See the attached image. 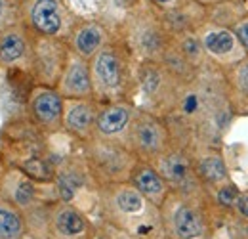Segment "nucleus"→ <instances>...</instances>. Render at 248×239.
I'll use <instances>...</instances> for the list:
<instances>
[{"instance_id": "12", "label": "nucleus", "mask_w": 248, "mask_h": 239, "mask_svg": "<svg viewBox=\"0 0 248 239\" xmlns=\"http://www.w3.org/2000/svg\"><path fill=\"white\" fill-rule=\"evenodd\" d=\"M95 109H93L92 103L84 102V100H78L75 102L67 111H65V126L78 134V136H88L92 132V126L95 124Z\"/></svg>"}, {"instance_id": "14", "label": "nucleus", "mask_w": 248, "mask_h": 239, "mask_svg": "<svg viewBox=\"0 0 248 239\" xmlns=\"http://www.w3.org/2000/svg\"><path fill=\"white\" fill-rule=\"evenodd\" d=\"M54 230H56V236L60 238L75 239L86 234V222L78 210L62 207L54 214Z\"/></svg>"}, {"instance_id": "2", "label": "nucleus", "mask_w": 248, "mask_h": 239, "mask_svg": "<svg viewBox=\"0 0 248 239\" xmlns=\"http://www.w3.org/2000/svg\"><path fill=\"white\" fill-rule=\"evenodd\" d=\"M130 140L132 148L147 155H162L166 150L168 132L158 119L147 113H136L130 119Z\"/></svg>"}, {"instance_id": "10", "label": "nucleus", "mask_w": 248, "mask_h": 239, "mask_svg": "<svg viewBox=\"0 0 248 239\" xmlns=\"http://www.w3.org/2000/svg\"><path fill=\"white\" fill-rule=\"evenodd\" d=\"M34 27L44 34H56L62 27V12L58 0H36L31 12Z\"/></svg>"}, {"instance_id": "3", "label": "nucleus", "mask_w": 248, "mask_h": 239, "mask_svg": "<svg viewBox=\"0 0 248 239\" xmlns=\"http://www.w3.org/2000/svg\"><path fill=\"white\" fill-rule=\"evenodd\" d=\"M88 153H90L93 171L107 180H121L124 172L130 176L136 167L132 163L130 153L113 146L111 142H95Z\"/></svg>"}, {"instance_id": "13", "label": "nucleus", "mask_w": 248, "mask_h": 239, "mask_svg": "<svg viewBox=\"0 0 248 239\" xmlns=\"http://www.w3.org/2000/svg\"><path fill=\"white\" fill-rule=\"evenodd\" d=\"M32 113L46 126L58 124L63 115V102L60 98V94H56L52 90L40 92L32 102Z\"/></svg>"}, {"instance_id": "27", "label": "nucleus", "mask_w": 248, "mask_h": 239, "mask_svg": "<svg viewBox=\"0 0 248 239\" xmlns=\"http://www.w3.org/2000/svg\"><path fill=\"white\" fill-rule=\"evenodd\" d=\"M0 14H2V4H0Z\"/></svg>"}, {"instance_id": "23", "label": "nucleus", "mask_w": 248, "mask_h": 239, "mask_svg": "<svg viewBox=\"0 0 248 239\" xmlns=\"http://www.w3.org/2000/svg\"><path fill=\"white\" fill-rule=\"evenodd\" d=\"M231 31L235 33V36H237L239 44L243 46V50L247 52V56H248V16L247 17H243V19H239V21L235 23V27H233Z\"/></svg>"}, {"instance_id": "17", "label": "nucleus", "mask_w": 248, "mask_h": 239, "mask_svg": "<svg viewBox=\"0 0 248 239\" xmlns=\"http://www.w3.org/2000/svg\"><path fill=\"white\" fill-rule=\"evenodd\" d=\"M195 172L208 184H223L227 180V169L219 155H208L199 161Z\"/></svg>"}, {"instance_id": "20", "label": "nucleus", "mask_w": 248, "mask_h": 239, "mask_svg": "<svg viewBox=\"0 0 248 239\" xmlns=\"http://www.w3.org/2000/svg\"><path fill=\"white\" fill-rule=\"evenodd\" d=\"M202 46H201V42L197 40V38H193V36H187L186 40L182 42V54H184V60H187L189 63L191 61H197L201 56H202Z\"/></svg>"}, {"instance_id": "6", "label": "nucleus", "mask_w": 248, "mask_h": 239, "mask_svg": "<svg viewBox=\"0 0 248 239\" xmlns=\"http://www.w3.org/2000/svg\"><path fill=\"white\" fill-rule=\"evenodd\" d=\"M92 88L93 83L101 90H117L123 85V61L113 50H99L92 65Z\"/></svg>"}, {"instance_id": "11", "label": "nucleus", "mask_w": 248, "mask_h": 239, "mask_svg": "<svg viewBox=\"0 0 248 239\" xmlns=\"http://www.w3.org/2000/svg\"><path fill=\"white\" fill-rule=\"evenodd\" d=\"M164 182L184 186L191 178V163L184 153H162L158 157V171Z\"/></svg>"}, {"instance_id": "5", "label": "nucleus", "mask_w": 248, "mask_h": 239, "mask_svg": "<svg viewBox=\"0 0 248 239\" xmlns=\"http://www.w3.org/2000/svg\"><path fill=\"white\" fill-rule=\"evenodd\" d=\"M168 226L174 238L178 239H199L204 234V220L202 214L189 203H176L170 216H168Z\"/></svg>"}, {"instance_id": "26", "label": "nucleus", "mask_w": 248, "mask_h": 239, "mask_svg": "<svg viewBox=\"0 0 248 239\" xmlns=\"http://www.w3.org/2000/svg\"><path fill=\"white\" fill-rule=\"evenodd\" d=\"M156 4H168V2H172V0H155Z\"/></svg>"}, {"instance_id": "28", "label": "nucleus", "mask_w": 248, "mask_h": 239, "mask_svg": "<svg viewBox=\"0 0 248 239\" xmlns=\"http://www.w3.org/2000/svg\"><path fill=\"white\" fill-rule=\"evenodd\" d=\"M97 239H101V238H97Z\"/></svg>"}, {"instance_id": "8", "label": "nucleus", "mask_w": 248, "mask_h": 239, "mask_svg": "<svg viewBox=\"0 0 248 239\" xmlns=\"http://www.w3.org/2000/svg\"><path fill=\"white\" fill-rule=\"evenodd\" d=\"M62 90L63 94H67L71 98H78V100L88 98L92 94V77H90L86 63L80 58H75L69 63L65 77H63Z\"/></svg>"}, {"instance_id": "19", "label": "nucleus", "mask_w": 248, "mask_h": 239, "mask_svg": "<svg viewBox=\"0 0 248 239\" xmlns=\"http://www.w3.org/2000/svg\"><path fill=\"white\" fill-rule=\"evenodd\" d=\"M23 50H25V44H23L21 36L16 34V33H8L0 40V61L2 63H12L17 58H21Z\"/></svg>"}, {"instance_id": "22", "label": "nucleus", "mask_w": 248, "mask_h": 239, "mask_svg": "<svg viewBox=\"0 0 248 239\" xmlns=\"http://www.w3.org/2000/svg\"><path fill=\"white\" fill-rule=\"evenodd\" d=\"M25 171L38 180H48L50 176H52V174H50V171H48V167H46L42 161H38V159L27 161V163H25Z\"/></svg>"}, {"instance_id": "9", "label": "nucleus", "mask_w": 248, "mask_h": 239, "mask_svg": "<svg viewBox=\"0 0 248 239\" xmlns=\"http://www.w3.org/2000/svg\"><path fill=\"white\" fill-rule=\"evenodd\" d=\"M132 119V111L128 105L124 103H113L105 109H101L95 117V128L101 136H115L119 132H123L124 128L130 124Z\"/></svg>"}, {"instance_id": "15", "label": "nucleus", "mask_w": 248, "mask_h": 239, "mask_svg": "<svg viewBox=\"0 0 248 239\" xmlns=\"http://www.w3.org/2000/svg\"><path fill=\"white\" fill-rule=\"evenodd\" d=\"M103 44V29L95 23H86L75 34V50L80 58L93 56Z\"/></svg>"}, {"instance_id": "16", "label": "nucleus", "mask_w": 248, "mask_h": 239, "mask_svg": "<svg viewBox=\"0 0 248 239\" xmlns=\"http://www.w3.org/2000/svg\"><path fill=\"white\" fill-rule=\"evenodd\" d=\"M229 86H231V92L237 96L239 103L248 107V56L231 65Z\"/></svg>"}, {"instance_id": "4", "label": "nucleus", "mask_w": 248, "mask_h": 239, "mask_svg": "<svg viewBox=\"0 0 248 239\" xmlns=\"http://www.w3.org/2000/svg\"><path fill=\"white\" fill-rule=\"evenodd\" d=\"M201 46L204 52H208L217 60H229L227 63L231 65L247 58V52L239 44L235 33L225 27H212L206 31L201 38Z\"/></svg>"}, {"instance_id": "24", "label": "nucleus", "mask_w": 248, "mask_h": 239, "mask_svg": "<svg viewBox=\"0 0 248 239\" xmlns=\"http://www.w3.org/2000/svg\"><path fill=\"white\" fill-rule=\"evenodd\" d=\"M14 197H16L17 203L29 205L32 201V197H34V189H32V186L29 182H19V186H17V189H16V193H14Z\"/></svg>"}, {"instance_id": "18", "label": "nucleus", "mask_w": 248, "mask_h": 239, "mask_svg": "<svg viewBox=\"0 0 248 239\" xmlns=\"http://www.w3.org/2000/svg\"><path fill=\"white\" fill-rule=\"evenodd\" d=\"M23 232V222L16 210L0 207V239H17Z\"/></svg>"}, {"instance_id": "21", "label": "nucleus", "mask_w": 248, "mask_h": 239, "mask_svg": "<svg viewBox=\"0 0 248 239\" xmlns=\"http://www.w3.org/2000/svg\"><path fill=\"white\" fill-rule=\"evenodd\" d=\"M237 195H239V191L235 189V186H231V184H221V188L217 189L216 197L223 207H233L235 201H237Z\"/></svg>"}, {"instance_id": "25", "label": "nucleus", "mask_w": 248, "mask_h": 239, "mask_svg": "<svg viewBox=\"0 0 248 239\" xmlns=\"http://www.w3.org/2000/svg\"><path fill=\"white\" fill-rule=\"evenodd\" d=\"M233 207H237L239 214L248 220V193H239V195H237V201H235Z\"/></svg>"}, {"instance_id": "1", "label": "nucleus", "mask_w": 248, "mask_h": 239, "mask_svg": "<svg viewBox=\"0 0 248 239\" xmlns=\"http://www.w3.org/2000/svg\"><path fill=\"white\" fill-rule=\"evenodd\" d=\"M109 203H111V214L132 220L130 230H134L138 236H149L155 230L153 220L145 214V197L134 188V186H117L109 193Z\"/></svg>"}, {"instance_id": "7", "label": "nucleus", "mask_w": 248, "mask_h": 239, "mask_svg": "<svg viewBox=\"0 0 248 239\" xmlns=\"http://www.w3.org/2000/svg\"><path fill=\"white\" fill-rule=\"evenodd\" d=\"M132 186L155 207H160L166 197H168V184L164 182V178L156 172L153 167L149 165H141V167H134L132 174Z\"/></svg>"}]
</instances>
